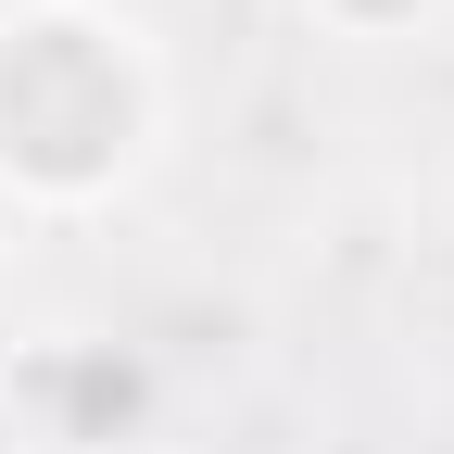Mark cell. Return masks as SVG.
Listing matches in <instances>:
<instances>
[{"label":"cell","instance_id":"4","mask_svg":"<svg viewBox=\"0 0 454 454\" xmlns=\"http://www.w3.org/2000/svg\"><path fill=\"white\" fill-rule=\"evenodd\" d=\"M26 340V265H13V227H0V354Z\"/></svg>","mask_w":454,"mask_h":454},{"label":"cell","instance_id":"3","mask_svg":"<svg viewBox=\"0 0 454 454\" xmlns=\"http://www.w3.org/2000/svg\"><path fill=\"white\" fill-rule=\"evenodd\" d=\"M291 13L328 38V51H417L454 26V0H291Z\"/></svg>","mask_w":454,"mask_h":454},{"label":"cell","instance_id":"2","mask_svg":"<svg viewBox=\"0 0 454 454\" xmlns=\"http://www.w3.org/2000/svg\"><path fill=\"white\" fill-rule=\"evenodd\" d=\"M0 417H13L38 454H127L164 417V379L101 328H26L0 354Z\"/></svg>","mask_w":454,"mask_h":454},{"label":"cell","instance_id":"1","mask_svg":"<svg viewBox=\"0 0 454 454\" xmlns=\"http://www.w3.org/2000/svg\"><path fill=\"white\" fill-rule=\"evenodd\" d=\"M177 127V64L127 0H0V227L139 202Z\"/></svg>","mask_w":454,"mask_h":454}]
</instances>
